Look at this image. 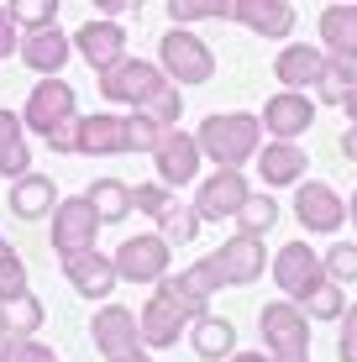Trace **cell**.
I'll use <instances>...</instances> for the list:
<instances>
[{"instance_id": "cell-1", "label": "cell", "mask_w": 357, "mask_h": 362, "mask_svg": "<svg viewBox=\"0 0 357 362\" xmlns=\"http://www.w3.org/2000/svg\"><path fill=\"white\" fill-rule=\"evenodd\" d=\"M21 121H27L32 136H42L53 153H74V121H79V95L64 74H42L32 84L27 105H21Z\"/></svg>"}, {"instance_id": "cell-2", "label": "cell", "mask_w": 357, "mask_h": 362, "mask_svg": "<svg viewBox=\"0 0 357 362\" xmlns=\"http://www.w3.org/2000/svg\"><path fill=\"white\" fill-rule=\"evenodd\" d=\"M194 142H200V153L216 168H242L263 147V121L252 110H211L200 121V132H194Z\"/></svg>"}, {"instance_id": "cell-3", "label": "cell", "mask_w": 357, "mask_h": 362, "mask_svg": "<svg viewBox=\"0 0 357 362\" xmlns=\"http://www.w3.org/2000/svg\"><path fill=\"white\" fill-rule=\"evenodd\" d=\"M257 336H263L268 362H310V315L294 299H274L257 315Z\"/></svg>"}, {"instance_id": "cell-4", "label": "cell", "mask_w": 357, "mask_h": 362, "mask_svg": "<svg viewBox=\"0 0 357 362\" xmlns=\"http://www.w3.org/2000/svg\"><path fill=\"white\" fill-rule=\"evenodd\" d=\"M158 64H163V74L179 84V90H194V84H211L216 79L211 42H200L189 27H168L163 37H158Z\"/></svg>"}, {"instance_id": "cell-5", "label": "cell", "mask_w": 357, "mask_h": 362, "mask_svg": "<svg viewBox=\"0 0 357 362\" xmlns=\"http://www.w3.org/2000/svg\"><path fill=\"white\" fill-rule=\"evenodd\" d=\"M268 263H274V257H268L263 236H247V231L226 236V242H221L211 257H200V268L216 279V289H221V284H231V289H242V284H257Z\"/></svg>"}, {"instance_id": "cell-6", "label": "cell", "mask_w": 357, "mask_h": 362, "mask_svg": "<svg viewBox=\"0 0 357 362\" xmlns=\"http://www.w3.org/2000/svg\"><path fill=\"white\" fill-rule=\"evenodd\" d=\"M163 84H168L163 64H147V58H131V53H121L110 69H100V95L110 105H127V110L147 105Z\"/></svg>"}, {"instance_id": "cell-7", "label": "cell", "mask_w": 357, "mask_h": 362, "mask_svg": "<svg viewBox=\"0 0 357 362\" xmlns=\"http://www.w3.org/2000/svg\"><path fill=\"white\" fill-rule=\"evenodd\" d=\"M268 273H274L279 294L294 299V305H305V299H310V294L331 279L326 263H321V252H315L310 242H289V247H279L274 263H268Z\"/></svg>"}, {"instance_id": "cell-8", "label": "cell", "mask_w": 357, "mask_h": 362, "mask_svg": "<svg viewBox=\"0 0 357 362\" xmlns=\"http://www.w3.org/2000/svg\"><path fill=\"white\" fill-rule=\"evenodd\" d=\"M294 221L310 236H331L347 226V199L341 189H331L326 179H300L294 184Z\"/></svg>"}, {"instance_id": "cell-9", "label": "cell", "mask_w": 357, "mask_h": 362, "mask_svg": "<svg viewBox=\"0 0 357 362\" xmlns=\"http://www.w3.org/2000/svg\"><path fill=\"white\" fill-rule=\"evenodd\" d=\"M153 163H158V179H163L168 189H184V184L200 179L205 153H200V142H194V132L168 127L163 136H158V147H153Z\"/></svg>"}, {"instance_id": "cell-10", "label": "cell", "mask_w": 357, "mask_h": 362, "mask_svg": "<svg viewBox=\"0 0 357 362\" xmlns=\"http://www.w3.org/2000/svg\"><path fill=\"white\" fill-rule=\"evenodd\" d=\"M247 194H252V184L242 168H216L194 184V210H200V221H237Z\"/></svg>"}, {"instance_id": "cell-11", "label": "cell", "mask_w": 357, "mask_h": 362, "mask_svg": "<svg viewBox=\"0 0 357 362\" xmlns=\"http://www.w3.org/2000/svg\"><path fill=\"white\" fill-rule=\"evenodd\" d=\"M127 153V116L116 110H79L74 121V158H121Z\"/></svg>"}, {"instance_id": "cell-12", "label": "cell", "mask_w": 357, "mask_h": 362, "mask_svg": "<svg viewBox=\"0 0 357 362\" xmlns=\"http://www.w3.org/2000/svg\"><path fill=\"white\" fill-rule=\"evenodd\" d=\"M58 263H64V279H69V289L79 294V299H110V289L121 284L116 257H105L100 247H79V252H64Z\"/></svg>"}, {"instance_id": "cell-13", "label": "cell", "mask_w": 357, "mask_h": 362, "mask_svg": "<svg viewBox=\"0 0 357 362\" xmlns=\"http://www.w3.org/2000/svg\"><path fill=\"white\" fill-rule=\"evenodd\" d=\"M263 136H284V142H300L305 132L315 127V95L310 90H279L263 100Z\"/></svg>"}, {"instance_id": "cell-14", "label": "cell", "mask_w": 357, "mask_h": 362, "mask_svg": "<svg viewBox=\"0 0 357 362\" xmlns=\"http://www.w3.org/2000/svg\"><path fill=\"white\" fill-rule=\"evenodd\" d=\"M116 273H121V284H158L168 273V257H174V247L163 242V236H127V242L116 247Z\"/></svg>"}, {"instance_id": "cell-15", "label": "cell", "mask_w": 357, "mask_h": 362, "mask_svg": "<svg viewBox=\"0 0 357 362\" xmlns=\"http://www.w3.org/2000/svg\"><path fill=\"white\" fill-rule=\"evenodd\" d=\"M95 231H100V216H95L90 194H69L53 205V252H79V247H95Z\"/></svg>"}, {"instance_id": "cell-16", "label": "cell", "mask_w": 357, "mask_h": 362, "mask_svg": "<svg viewBox=\"0 0 357 362\" xmlns=\"http://www.w3.org/2000/svg\"><path fill=\"white\" fill-rule=\"evenodd\" d=\"M189 320H194L189 310H184L174 294H163V289L153 284V299H147V305H142V315H137L142 346H147V352H163V346H174L179 336H184V326H189Z\"/></svg>"}, {"instance_id": "cell-17", "label": "cell", "mask_w": 357, "mask_h": 362, "mask_svg": "<svg viewBox=\"0 0 357 362\" xmlns=\"http://www.w3.org/2000/svg\"><path fill=\"white\" fill-rule=\"evenodd\" d=\"M74 53H79L95 74L110 69L121 53H127V27H121V16H95V21H84V27L74 32Z\"/></svg>"}, {"instance_id": "cell-18", "label": "cell", "mask_w": 357, "mask_h": 362, "mask_svg": "<svg viewBox=\"0 0 357 362\" xmlns=\"http://www.w3.org/2000/svg\"><path fill=\"white\" fill-rule=\"evenodd\" d=\"M257 173H263L268 189H294V184L305 179V168H310V153H305L300 142H284V136H268L263 147H257Z\"/></svg>"}, {"instance_id": "cell-19", "label": "cell", "mask_w": 357, "mask_h": 362, "mask_svg": "<svg viewBox=\"0 0 357 362\" xmlns=\"http://www.w3.org/2000/svg\"><path fill=\"white\" fill-rule=\"evenodd\" d=\"M90 341L100 357H121L131 352V346H142V331H137V310L127 305H100L90 320Z\"/></svg>"}, {"instance_id": "cell-20", "label": "cell", "mask_w": 357, "mask_h": 362, "mask_svg": "<svg viewBox=\"0 0 357 362\" xmlns=\"http://www.w3.org/2000/svg\"><path fill=\"white\" fill-rule=\"evenodd\" d=\"M16 53H21V64H27L37 79H42V74H58V69H64L69 58H74V37L53 21V27L21 32V47H16Z\"/></svg>"}, {"instance_id": "cell-21", "label": "cell", "mask_w": 357, "mask_h": 362, "mask_svg": "<svg viewBox=\"0 0 357 362\" xmlns=\"http://www.w3.org/2000/svg\"><path fill=\"white\" fill-rule=\"evenodd\" d=\"M231 21L247 27L252 37L284 42V37L294 32V6L289 0H231Z\"/></svg>"}, {"instance_id": "cell-22", "label": "cell", "mask_w": 357, "mask_h": 362, "mask_svg": "<svg viewBox=\"0 0 357 362\" xmlns=\"http://www.w3.org/2000/svg\"><path fill=\"white\" fill-rule=\"evenodd\" d=\"M321 69H326V47H315V42H289L284 53L274 58L279 90H315Z\"/></svg>"}, {"instance_id": "cell-23", "label": "cell", "mask_w": 357, "mask_h": 362, "mask_svg": "<svg viewBox=\"0 0 357 362\" xmlns=\"http://www.w3.org/2000/svg\"><path fill=\"white\" fill-rule=\"evenodd\" d=\"M58 189H53V179L47 173H37V168H27L21 179H11V194H6V205H11V216L16 221H42V216H53V199Z\"/></svg>"}, {"instance_id": "cell-24", "label": "cell", "mask_w": 357, "mask_h": 362, "mask_svg": "<svg viewBox=\"0 0 357 362\" xmlns=\"http://www.w3.org/2000/svg\"><path fill=\"white\" fill-rule=\"evenodd\" d=\"M32 168V142H27V121L21 110H0V179H21Z\"/></svg>"}, {"instance_id": "cell-25", "label": "cell", "mask_w": 357, "mask_h": 362, "mask_svg": "<svg viewBox=\"0 0 357 362\" xmlns=\"http://www.w3.org/2000/svg\"><path fill=\"white\" fill-rule=\"evenodd\" d=\"M321 47L331 58H357V0H336L321 11Z\"/></svg>"}, {"instance_id": "cell-26", "label": "cell", "mask_w": 357, "mask_h": 362, "mask_svg": "<svg viewBox=\"0 0 357 362\" xmlns=\"http://www.w3.org/2000/svg\"><path fill=\"white\" fill-rule=\"evenodd\" d=\"M189 346L205 362H226L231 352H237V326H231L226 315H211V310H205V315L189 320Z\"/></svg>"}, {"instance_id": "cell-27", "label": "cell", "mask_w": 357, "mask_h": 362, "mask_svg": "<svg viewBox=\"0 0 357 362\" xmlns=\"http://www.w3.org/2000/svg\"><path fill=\"white\" fill-rule=\"evenodd\" d=\"M158 289H163V294H174L179 305L189 310V315H205V310H211V294H216V279H211V273H205L200 263H194V268L163 273V279H158Z\"/></svg>"}, {"instance_id": "cell-28", "label": "cell", "mask_w": 357, "mask_h": 362, "mask_svg": "<svg viewBox=\"0 0 357 362\" xmlns=\"http://www.w3.org/2000/svg\"><path fill=\"white\" fill-rule=\"evenodd\" d=\"M42 320H47V310H42V299H37L32 289L0 294V331H6V336H37Z\"/></svg>"}, {"instance_id": "cell-29", "label": "cell", "mask_w": 357, "mask_h": 362, "mask_svg": "<svg viewBox=\"0 0 357 362\" xmlns=\"http://www.w3.org/2000/svg\"><path fill=\"white\" fill-rule=\"evenodd\" d=\"M84 194H90L100 226H121V221L131 216V184H121V179H95Z\"/></svg>"}, {"instance_id": "cell-30", "label": "cell", "mask_w": 357, "mask_h": 362, "mask_svg": "<svg viewBox=\"0 0 357 362\" xmlns=\"http://www.w3.org/2000/svg\"><path fill=\"white\" fill-rule=\"evenodd\" d=\"M352 84H357V58H331L326 53V69H321V79H315L310 95L321 100V105H341Z\"/></svg>"}, {"instance_id": "cell-31", "label": "cell", "mask_w": 357, "mask_h": 362, "mask_svg": "<svg viewBox=\"0 0 357 362\" xmlns=\"http://www.w3.org/2000/svg\"><path fill=\"white\" fill-rule=\"evenodd\" d=\"M200 226H205V221H200V210H194V199H189V205L174 199V205L158 216V236H163L168 247H189L194 236H200Z\"/></svg>"}, {"instance_id": "cell-32", "label": "cell", "mask_w": 357, "mask_h": 362, "mask_svg": "<svg viewBox=\"0 0 357 362\" xmlns=\"http://www.w3.org/2000/svg\"><path fill=\"white\" fill-rule=\"evenodd\" d=\"M279 226V199L274 194H247L242 199V210H237V231H247V236H268Z\"/></svg>"}, {"instance_id": "cell-33", "label": "cell", "mask_w": 357, "mask_h": 362, "mask_svg": "<svg viewBox=\"0 0 357 362\" xmlns=\"http://www.w3.org/2000/svg\"><path fill=\"white\" fill-rule=\"evenodd\" d=\"M231 0H168V21L174 27H194V21H226Z\"/></svg>"}, {"instance_id": "cell-34", "label": "cell", "mask_w": 357, "mask_h": 362, "mask_svg": "<svg viewBox=\"0 0 357 362\" xmlns=\"http://www.w3.org/2000/svg\"><path fill=\"white\" fill-rule=\"evenodd\" d=\"M168 127L158 116H147V110H131L127 116V153H147L153 158V147H158V136H163Z\"/></svg>"}, {"instance_id": "cell-35", "label": "cell", "mask_w": 357, "mask_h": 362, "mask_svg": "<svg viewBox=\"0 0 357 362\" xmlns=\"http://www.w3.org/2000/svg\"><path fill=\"white\" fill-rule=\"evenodd\" d=\"M6 11L21 32H37V27H53L58 21V0H11Z\"/></svg>"}, {"instance_id": "cell-36", "label": "cell", "mask_w": 357, "mask_h": 362, "mask_svg": "<svg viewBox=\"0 0 357 362\" xmlns=\"http://www.w3.org/2000/svg\"><path fill=\"white\" fill-rule=\"evenodd\" d=\"M341 310H347V294H341L336 279H326L321 289L305 299V315H310V320H341Z\"/></svg>"}, {"instance_id": "cell-37", "label": "cell", "mask_w": 357, "mask_h": 362, "mask_svg": "<svg viewBox=\"0 0 357 362\" xmlns=\"http://www.w3.org/2000/svg\"><path fill=\"white\" fill-rule=\"evenodd\" d=\"M174 199H179V194L168 189L163 179H153V184H137V189H131V210H137V216H153V221H158L168 205H174Z\"/></svg>"}, {"instance_id": "cell-38", "label": "cell", "mask_w": 357, "mask_h": 362, "mask_svg": "<svg viewBox=\"0 0 357 362\" xmlns=\"http://www.w3.org/2000/svg\"><path fill=\"white\" fill-rule=\"evenodd\" d=\"M321 263L336 284H357V242H331L321 252Z\"/></svg>"}, {"instance_id": "cell-39", "label": "cell", "mask_w": 357, "mask_h": 362, "mask_svg": "<svg viewBox=\"0 0 357 362\" xmlns=\"http://www.w3.org/2000/svg\"><path fill=\"white\" fill-rule=\"evenodd\" d=\"M137 110H147V116H158L163 127H179V116H184V90H179L174 79H168L163 90H158L153 100H147V105H137Z\"/></svg>"}, {"instance_id": "cell-40", "label": "cell", "mask_w": 357, "mask_h": 362, "mask_svg": "<svg viewBox=\"0 0 357 362\" xmlns=\"http://www.w3.org/2000/svg\"><path fill=\"white\" fill-rule=\"evenodd\" d=\"M0 362H58V357H53V346H42L37 336H11Z\"/></svg>"}, {"instance_id": "cell-41", "label": "cell", "mask_w": 357, "mask_h": 362, "mask_svg": "<svg viewBox=\"0 0 357 362\" xmlns=\"http://www.w3.org/2000/svg\"><path fill=\"white\" fill-rule=\"evenodd\" d=\"M27 289V263L16 247H0V294H21Z\"/></svg>"}, {"instance_id": "cell-42", "label": "cell", "mask_w": 357, "mask_h": 362, "mask_svg": "<svg viewBox=\"0 0 357 362\" xmlns=\"http://www.w3.org/2000/svg\"><path fill=\"white\" fill-rule=\"evenodd\" d=\"M336 357L341 362H357V305L341 310V320H336Z\"/></svg>"}, {"instance_id": "cell-43", "label": "cell", "mask_w": 357, "mask_h": 362, "mask_svg": "<svg viewBox=\"0 0 357 362\" xmlns=\"http://www.w3.org/2000/svg\"><path fill=\"white\" fill-rule=\"evenodd\" d=\"M16 47H21V27L11 21V11L0 6V64H6V58L16 53Z\"/></svg>"}, {"instance_id": "cell-44", "label": "cell", "mask_w": 357, "mask_h": 362, "mask_svg": "<svg viewBox=\"0 0 357 362\" xmlns=\"http://www.w3.org/2000/svg\"><path fill=\"white\" fill-rule=\"evenodd\" d=\"M147 0H95V11L100 16H127V11H142Z\"/></svg>"}, {"instance_id": "cell-45", "label": "cell", "mask_w": 357, "mask_h": 362, "mask_svg": "<svg viewBox=\"0 0 357 362\" xmlns=\"http://www.w3.org/2000/svg\"><path fill=\"white\" fill-rule=\"evenodd\" d=\"M341 158H347V163H357V127H352V121H347V132H341Z\"/></svg>"}, {"instance_id": "cell-46", "label": "cell", "mask_w": 357, "mask_h": 362, "mask_svg": "<svg viewBox=\"0 0 357 362\" xmlns=\"http://www.w3.org/2000/svg\"><path fill=\"white\" fill-rule=\"evenodd\" d=\"M336 110H341V116H347V121H352V127H357V84H352V90H347V100H341V105H336Z\"/></svg>"}, {"instance_id": "cell-47", "label": "cell", "mask_w": 357, "mask_h": 362, "mask_svg": "<svg viewBox=\"0 0 357 362\" xmlns=\"http://www.w3.org/2000/svg\"><path fill=\"white\" fill-rule=\"evenodd\" d=\"M105 362H153V352H147V346H131V352H121V357H105Z\"/></svg>"}, {"instance_id": "cell-48", "label": "cell", "mask_w": 357, "mask_h": 362, "mask_svg": "<svg viewBox=\"0 0 357 362\" xmlns=\"http://www.w3.org/2000/svg\"><path fill=\"white\" fill-rule=\"evenodd\" d=\"M226 362H268V352H231Z\"/></svg>"}, {"instance_id": "cell-49", "label": "cell", "mask_w": 357, "mask_h": 362, "mask_svg": "<svg viewBox=\"0 0 357 362\" xmlns=\"http://www.w3.org/2000/svg\"><path fill=\"white\" fill-rule=\"evenodd\" d=\"M347 221H352V231H357V189H352V199H347Z\"/></svg>"}, {"instance_id": "cell-50", "label": "cell", "mask_w": 357, "mask_h": 362, "mask_svg": "<svg viewBox=\"0 0 357 362\" xmlns=\"http://www.w3.org/2000/svg\"><path fill=\"white\" fill-rule=\"evenodd\" d=\"M6 341H11V336H6V331H0V352H6Z\"/></svg>"}, {"instance_id": "cell-51", "label": "cell", "mask_w": 357, "mask_h": 362, "mask_svg": "<svg viewBox=\"0 0 357 362\" xmlns=\"http://www.w3.org/2000/svg\"><path fill=\"white\" fill-rule=\"evenodd\" d=\"M0 247H6V236H0Z\"/></svg>"}]
</instances>
